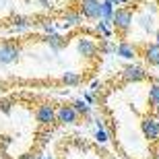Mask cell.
Here are the masks:
<instances>
[{
  "label": "cell",
  "instance_id": "d6986e66",
  "mask_svg": "<svg viewBox=\"0 0 159 159\" xmlns=\"http://www.w3.org/2000/svg\"><path fill=\"white\" fill-rule=\"evenodd\" d=\"M149 103L155 112H159V83H153L149 87Z\"/></svg>",
  "mask_w": 159,
  "mask_h": 159
},
{
  "label": "cell",
  "instance_id": "83f0119b",
  "mask_svg": "<svg viewBox=\"0 0 159 159\" xmlns=\"http://www.w3.org/2000/svg\"><path fill=\"white\" fill-rule=\"evenodd\" d=\"M155 41H157V43H159V29L155 31Z\"/></svg>",
  "mask_w": 159,
  "mask_h": 159
},
{
  "label": "cell",
  "instance_id": "44dd1931",
  "mask_svg": "<svg viewBox=\"0 0 159 159\" xmlns=\"http://www.w3.org/2000/svg\"><path fill=\"white\" fill-rule=\"evenodd\" d=\"M116 50H118L116 41H112V39H101V43H99V52L103 54V56H112V54H116Z\"/></svg>",
  "mask_w": 159,
  "mask_h": 159
},
{
  "label": "cell",
  "instance_id": "4fadbf2b",
  "mask_svg": "<svg viewBox=\"0 0 159 159\" xmlns=\"http://www.w3.org/2000/svg\"><path fill=\"white\" fill-rule=\"evenodd\" d=\"M31 27H33V21H31L29 17H25V15H17L11 23L12 33H25V31H29Z\"/></svg>",
  "mask_w": 159,
  "mask_h": 159
},
{
  "label": "cell",
  "instance_id": "ba28073f",
  "mask_svg": "<svg viewBox=\"0 0 159 159\" xmlns=\"http://www.w3.org/2000/svg\"><path fill=\"white\" fill-rule=\"evenodd\" d=\"M141 130L147 141H159V118L155 116H145L141 120Z\"/></svg>",
  "mask_w": 159,
  "mask_h": 159
},
{
  "label": "cell",
  "instance_id": "8fae6325",
  "mask_svg": "<svg viewBox=\"0 0 159 159\" xmlns=\"http://www.w3.org/2000/svg\"><path fill=\"white\" fill-rule=\"evenodd\" d=\"M83 15L81 11H66L62 15V25H64L66 29H75V27H81L83 25Z\"/></svg>",
  "mask_w": 159,
  "mask_h": 159
},
{
  "label": "cell",
  "instance_id": "f1b7e54d",
  "mask_svg": "<svg viewBox=\"0 0 159 159\" xmlns=\"http://www.w3.org/2000/svg\"><path fill=\"white\" fill-rule=\"evenodd\" d=\"M52 2H64V0H52Z\"/></svg>",
  "mask_w": 159,
  "mask_h": 159
},
{
  "label": "cell",
  "instance_id": "e0dca14e",
  "mask_svg": "<svg viewBox=\"0 0 159 159\" xmlns=\"http://www.w3.org/2000/svg\"><path fill=\"white\" fill-rule=\"evenodd\" d=\"M114 12H116V4H114V0H101V19L112 21Z\"/></svg>",
  "mask_w": 159,
  "mask_h": 159
},
{
  "label": "cell",
  "instance_id": "6da1fadb",
  "mask_svg": "<svg viewBox=\"0 0 159 159\" xmlns=\"http://www.w3.org/2000/svg\"><path fill=\"white\" fill-rule=\"evenodd\" d=\"M112 23H114L116 33L126 35V33L132 29V23H134V12L130 11V8H126V6H120V8H116V12H114Z\"/></svg>",
  "mask_w": 159,
  "mask_h": 159
},
{
  "label": "cell",
  "instance_id": "cb8c5ba5",
  "mask_svg": "<svg viewBox=\"0 0 159 159\" xmlns=\"http://www.w3.org/2000/svg\"><path fill=\"white\" fill-rule=\"evenodd\" d=\"M19 159H43L39 153H25V155H21Z\"/></svg>",
  "mask_w": 159,
  "mask_h": 159
},
{
  "label": "cell",
  "instance_id": "5b68a950",
  "mask_svg": "<svg viewBox=\"0 0 159 159\" xmlns=\"http://www.w3.org/2000/svg\"><path fill=\"white\" fill-rule=\"evenodd\" d=\"M120 77L126 83H141L149 77V72L145 70V66H141V64H126L122 68V72H120Z\"/></svg>",
  "mask_w": 159,
  "mask_h": 159
},
{
  "label": "cell",
  "instance_id": "2e32d148",
  "mask_svg": "<svg viewBox=\"0 0 159 159\" xmlns=\"http://www.w3.org/2000/svg\"><path fill=\"white\" fill-rule=\"evenodd\" d=\"M72 106H75V110L79 112V116H83V118H89V116L93 114V106L87 103L85 99H75V101H72Z\"/></svg>",
  "mask_w": 159,
  "mask_h": 159
},
{
  "label": "cell",
  "instance_id": "8992f818",
  "mask_svg": "<svg viewBox=\"0 0 159 159\" xmlns=\"http://www.w3.org/2000/svg\"><path fill=\"white\" fill-rule=\"evenodd\" d=\"M79 112L75 110V106H58L56 107V122L58 124H64V126H72V124L79 122Z\"/></svg>",
  "mask_w": 159,
  "mask_h": 159
},
{
  "label": "cell",
  "instance_id": "603a6c76",
  "mask_svg": "<svg viewBox=\"0 0 159 159\" xmlns=\"http://www.w3.org/2000/svg\"><path fill=\"white\" fill-rule=\"evenodd\" d=\"M83 99L87 101V103H91V106H93V103H95V95H93V91H85V93H83Z\"/></svg>",
  "mask_w": 159,
  "mask_h": 159
},
{
  "label": "cell",
  "instance_id": "f546056e",
  "mask_svg": "<svg viewBox=\"0 0 159 159\" xmlns=\"http://www.w3.org/2000/svg\"><path fill=\"white\" fill-rule=\"evenodd\" d=\"M25 2H31V0H25Z\"/></svg>",
  "mask_w": 159,
  "mask_h": 159
},
{
  "label": "cell",
  "instance_id": "484cf974",
  "mask_svg": "<svg viewBox=\"0 0 159 159\" xmlns=\"http://www.w3.org/2000/svg\"><path fill=\"white\" fill-rule=\"evenodd\" d=\"M37 4H39L41 8H46V11H48V8H52V0H37Z\"/></svg>",
  "mask_w": 159,
  "mask_h": 159
},
{
  "label": "cell",
  "instance_id": "52a82bcc",
  "mask_svg": "<svg viewBox=\"0 0 159 159\" xmlns=\"http://www.w3.org/2000/svg\"><path fill=\"white\" fill-rule=\"evenodd\" d=\"M35 120L41 126H52L56 122V107L50 103H39L35 107Z\"/></svg>",
  "mask_w": 159,
  "mask_h": 159
},
{
  "label": "cell",
  "instance_id": "5bb4252c",
  "mask_svg": "<svg viewBox=\"0 0 159 159\" xmlns=\"http://www.w3.org/2000/svg\"><path fill=\"white\" fill-rule=\"evenodd\" d=\"M114 23L112 21H106V19H99L97 23H95V33L99 35V39H112L114 35Z\"/></svg>",
  "mask_w": 159,
  "mask_h": 159
},
{
  "label": "cell",
  "instance_id": "277c9868",
  "mask_svg": "<svg viewBox=\"0 0 159 159\" xmlns=\"http://www.w3.org/2000/svg\"><path fill=\"white\" fill-rule=\"evenodd\" d=\"M79 11L87 21L101 19V0H79Z\"/></svg>",
  "mask_w": 159,
  "mask_h": 159
},
{
  "label": "cell",
  "instance_id": "7c38bea8",
  "mask_svg": "<svg viewBox=\"0 0 159 159\" xmlns=\"http://www.w3.org/2000/svg\"><path fill=\"white\" fill-rule=\"evenodd\" d=\"M143 58L147 60V64L159 66V43H157V41L147 43V46L143 48Z\"/></svg>",
  "mask_w": 159,
  "mask_h": 159
},
{
  "label": "cell",
  "instance_id": "7402d4cb",
  "mask_svg": "<svg viewBox=\"0 0 159 159\" xmlns=\"http://www.w3.org/2000/svg\"><path fill=\"white\" fill-rule=\"evenodd\" d=\"M39 27H41V31H43V33H56V25H54L52 21H43Z\"/></svg>",
  "mask_w": 159,
  "mask_h": 159
},
{
  "label": "cell",
  "instance_id": "9a60e30c",
  "mask_svg": "<svg viewBox=\"0 0 159 159\" xmlns=\"http://www.w3.org/2000/svg\"><path fill=\"white\" fill-rule=\"evenodd\" d=\"M136 21H139V25H141V29L147 31V33H153V31H157V29H155V17H153V15L141 12Z\"/></svg>",
  "mask_w": 159,
  "mask_h": 159
},
{
  "label": "cell",
  "instance_id": "ffe728a7",
  "mask_svg": "<svg viewBox=\"0 0 159 159\" xmlns=\"http://www.w3.org/2000/svg\"><path fill=\"white\" fill-rule=\"evenodd\" d=\"M93 141L97 145H106L110 141V132L106 130V126H95V132H93Z\"/></svg>",
  "mask_w": 159,
  "mask_h": 159
},
{
  "label": "cell",
  "instance_id": "3957f363",
  "mask_svg": "<svg viewBox=\"0 0 159 159\" xmlns=\"http://www.w3.org/2000/svg\"><path fill=\"white\" fill-rule=\"evenodd\" d=\"M77 54L83 56V58H95L97 54H99V43L93 39L91 35H79L77 37Z\"/></svg>",
  "mask_w": 159,
  "mask_h": 159
},
{
  "label": "cell",
  "instance_id": "9c48e42d",
  "mask_svg": "<svg viewBox=\"0 0 159 159\" xmlns=\"http://www.w3.org/2000/svg\"><path fill=\"white\" fill-rule=\"evenodd\" d=\"M41 41H43L50 50H54V52H60V50H64V48H66V37L60 35L58 31H56V33H43Z\"/></svg>",
  "mask_w": 159,
  "mask_h": 159
},
{
  "label": "cell",
  "instance_id": "4dcf8cb0",
  "mask_svg": "<svg viewBox=\"0 0 159 159\" xmlns=\"http://www.w3.org/2000/svg\"><path fill=\"white\" fill-rule=\"evenodd\" d=\"M43 159H50V157H43Z\"/></svg>",
  "mask_w": 159,
  "mask_h": 159
},
{
  "label": "cell",
  "instance_id": "7a4b0ae2",
  "mask_svg": "<svg viewBox=\"0 0 159 159\" xmlns=\"http://www.w3.org/2000/svg\"><path fill=\"white\" fill-rule=\"evenodd\" d=\"M23 56V48L17 41H4L0 43V66H11L17 64Z\"/></svg>",
  "mask_w": 159,
  "mask_h": 159
},
{
  "label": "cell",
  "instance_id": "d4e9b609",
  "mask_svg": "<svg viewBox=\"0 0 159 159\" xmlns=\"http://www.w3.org/2000/svg\"><path fill=\"white\" fill-rule=\"evenodd\" d=\"M99 89H101V81H93L91 85H89V91H93V93H95V91H99Z\"/></svg>",
  "mask_w": 159,
  "mask_h": 159
},
{
  "label": "cell",
  "instance_id": "ac0fdd59",
  "mask_svg": "<svg viewBox=\"0 0 159 159\" xmlns=\"http://www.w3.org/2000/svg\"><path fill=\"white\" fill-rule=\"evenodd\" d=\"M81 81H83V77L75 70H66L64 75H62V83H64L66 87H77Z\"/></svg>",
  "mask_w": 159,
  "mask_h": 159
},
{
  "label": "cell",
  "instance_id": "4316f807",
  "mask_svg": "<svg viewBox=\"0 0 159 159\" xmlns=\"http://www.w3.org/2000/svg\"><path fill=\"white\" fill-rule=\"evenodd\" d=\"M130 0H114V4L116 6H124V4H128Z\"/></svg>",
  "mask_w": 159,
  "mask_h": 159
},
{
  "label": "cell",
  "instance_id": "30bf717a",
  "mask_svg": "<svg viewBox=\"0 0 159 159\" xmlns=\"http://www.w3.org/2000/svg\"><path fill=\"white\" fill-rule=\"evenodd\" d=\"M116 54H118L120 58H124V60H134L136 56H139V48H136L132 41L122 39V41L118 43V50H116Z\"/></svg>",
  "mask_w": 159,
  "mask_h": 159
}]
</instances>
